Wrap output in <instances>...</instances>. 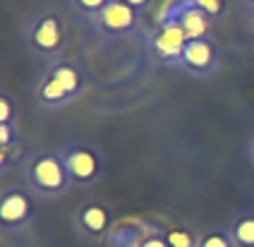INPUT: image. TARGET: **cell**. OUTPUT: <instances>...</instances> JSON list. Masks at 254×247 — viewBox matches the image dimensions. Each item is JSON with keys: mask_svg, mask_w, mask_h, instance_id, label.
<instances>
[{"mask_svg": "<svg viewBox=\"0 0 254 247\" xmlns=\"http://www.w3.org/2000/svg\"><path fill=\"white\" fill-rule=\"evenodd\" d=\"M65 41V29L58 15H43L34 19L27 29V44L46 58H53L58 51L63 48Z\"/></svg>", "mask_w": 254, "mask_h": 247, "instance_id": "4", "label": "cell"}, {"mask_svg": "<svg viewBox=\"0 0 254 247\" xmlns=\"http://www.w3.org/2000/svg\"><path fill=\"white\" fill-rule=\"evenodd\" d=\"M34 202L31 194L19 187H10L0 192V228L2 231H19L31 223Z\"/></svg>", "mask_w": 254, "mask_h": 247, "instance_id": "6", "label": "cell"}, {"mask_svg": "<svg viewBox=\"0 0 254 247\" xmlns=\"http://www.w3.org/2000/svg\"><path fill=\"white\" fill-rule=\"evenodd\" d=\"M17 118V106H14V99L7 96V94H0V125H7V123H14Z\"/></svg>", "mask_w": 254, "mask_h": 247, "instance_id": "16", "label": "cell"}, {"mask_svg": "<svg viewBox=\"0 0 254 247\" xmlns=\"http://www.w3.org/2000/svg\"><path fill=\"white\" fill-rule=\"evenodd\" d=\"M141 247H170L168 238H166V231L158 228V226L146 223V235H144V240H141Z\"/></svg>", "mask_w": 254, "mask_h": 247, "instance_id": "14", "label": "cell"}, {"mask_svg": "<svg viewBox=\"0 0 254 247\" xmlns=\"http://www.w3.org/2000/svg\"><path fill=\"white\" fill-rule=\"evenodd\" d=\"M108 2H111V0H72L74 10H77V12H82L84 17H89V19L99 15Z\"/></svg>", "mask_w": 254, "mask_h": 247, "instance_id": "15", "label": "cell"}, {"mask_svg": "<svg viewBox=\"0 0 254 247\" xmlns=\"http://www.w3.org/2000/svg\"><path fill=\"white\" fill-rule=\"evenodd\" d=\"M27 180L31 185V192L46 199H58L72 187L60 151H48V149L29 156Z\"/></svg>", "mask_w": 254, "mask_h": 247, "instance_id": "1", "label": "cell"}, {"mask_svg": "<svg viewBox=\"0 0 254 247\" xmlns=\"http://www.w3.org/2000/svg\"><path fill=\"white\" fill-rule=\"evenodd\" d=\"M230 238L238 247H254V214H242L230 226Z\"/></svg>", "mask_w": 254, "mask_h": 247, "instance_id": "11", "label": "cell"}, {"mask_svg": "<svg viewBox=\"0 0 254 247\" xmlns=\"http://www.w3.org/2000/svg\"><path fill=\"white\" fill-rule=\"evenodd\" d=\"M180 67L194 77H209L218 67V46L213 44L211 36L206 39H190L185 44Z\"/></svg>", "mask_w": 254, "mask_h": 247, "instance_id": "7", "label": "cell"}, {"mask_svg": "<svg viewBox=\"0 0 254 247\" xmlns=\"http://www.w3.org/2000/svg\"><path fill=\"white\" fill-rule=\"evenodd\" d=\"M60 159L67 171L72 187H91L96 185L103 175V159L101 154L89 144L72 142L60 149Z\"/></svg>", "mask_w": 254, "mask_h": 247, "instance_id": "2", "label": "cell"}, {"mask_svg": "<svg viewBox=\"0 0 254 247\" xmlns=\"http://www.w3.org/2000/svg\"><path fill=\"white\" fill-rule=\"evenodd\" d=\"M197 247H238L233 243L228 231H209L204 235H199Z\"/></svg>", "mask_w": 254, "mask_h": 247, "instance_id": "12", "label": "cell"}, {"mask_svg": "<svg viewBox=\"0 0 254 247\" xmlns=\"http://www.w3.org/2000/svg\"><path fill=\"white\" fill-rule=\"evenodd\" d=\"M14 151H17V149H2V146H0V173H5L14 163Z\"/></svg>", "mask_w": 254, "mask_h": 247, "instance_id": "19", "label": "cell"}, {"mask_svg": "<svg viewBox=\"0 0 254 247\" xmlns=\"http://www.w3.org/2000/svg\"><path fill=\"white\" fill-rule=\"evenodd\" d=\"M247 2H250V5H252V7H254V0H247Z\"/></svg>", "mask_w": 254, "mask_h": 247, "instance_id": "22", "label": "cell"}, {"mask_svg": "<svg viewBox=\"0 0 254 247\" xmlns=\"http://www.w3.org/2000/svg\"><path fill=\"white\" fill-rule=\"evenodd\" d=\"M250 156H252V161H254V137H252V144H250Z\"/></svg>", "mask_w": 254, "mask_h": 247, "instance_id": "21", "label": "cell"}, {"mask_svg": "<svg viewBox=\"0 0 254 247\" xmlns=\"http://www.w3.org/2000/svg\"><path fill=\"white\" fill-rule=\"evenodd\" d=\"M197 7H201L211 19H218V17L226 12V0H194Z\"/></svg>", "mask_w": 254, "mask_h": 247, "instance_id": "17", "label": "cell"}, {"mask_svg": "<svg viewBox=\"0 0 254 247\" xmlns=\"http://www.w3.org/2000/svg\"><path fill=\"white\" fill-rule=\"evenodd\" d=\"M0 146L2 149H17V127H14V123L0 125Z\"/></svg>", "mask_w": 254, "mask_h": 247, "instance_id": "18", "label": "cell"}, {"mask_svg": "<svg viewBox=\"0 0 254 247\" xmlns=\"http://www.w3.org/2000/svg\"><path fill=\"white\" fill-rule=\"evenodd\" d=\"M146 235V223H120L108 233V247H141Z\"/></svg>", "mask_w": 254, "mask_h": 247, "instance_id": "10", "label": "cell"}, {"mask_svg": "<svg viewBox=\"0 0 254 247\" xmlns=\"http://www.w3.org/2000/svg\"><path fill=\"white\" fill-rule=\"evenodd\" d=\"M139 15L134 7H129L125 0H111L96 17H91V27L101 36H125L132 34L139 24Z\"/></svg>", "mask_w": 254, "mask_h": 247, "instance_id": "3", "label": "cell"}, {"mask_svg": "<svg viewBox=\"0 0 254 247\" xmlns=\"http://www.w3.org/2000/svg\"><path fill=\"white\" fill-rule=\"evenodd\" d=\"M187 41L190 39H187V34L183 31L178 19H161L156 34L151 36V51H154V56L161 62L180 67V58H183Z\"/></svg>", "mask_w": 254, "mask_h": 247, "instance_id": "5", "label": "cell"}, {"mask_svg": "<svg viewBox=\"0 0 254 247\" xmlns=\"http://www.w3.org/2000/svg\"><path fill=\"white\" fill-rule=\"evenodd\" d=\"M129 7H134L137 12H141V10H146V7H151V2L154 0H125Z\"/></svg>", "mask_w": 254, "mask_h": 247, "instance_id": "20", "label": "cell"}, {"mask_svg": "<svg viewBox=\"0 0 254 247\" xmlns=\"http://www.w3.org/2000/svg\"><path fill=\"white\" fill-rule=\"evenodd\" d=\"M77 221H79V228L86 238L91 240H101V238H108L111 233V211L99 202H89L79 209L77 214Z\"/></svg>", "mask_w": 254, "mask_h": 247, "instance_id": "8", "label": "cell"}, {"mask_svg": "<svg viewBox=\"0 0 254 247\" xmlns=\"http://www.w3.org/2000/svg\"><path fill=\"white\" fill-rule=\"evenodd\" d=\"M166 238H168L170 247H197V235H192L190 231H183V228H173V231H166Z\"/></svg>", "mask_w": 254, "mask_h": 247, "instance_id": "13", "label": "cell"}, {"mask_svg": "<svg viewBox=\"0 0 254 247\" xmlns=\"http://www.w3.org/2000/svg\"><path fill=\"white\" fill-rule=\"evenodd\" d=\"M36 94H39V103H41L43 108H48V111H58V108H63V106H67V103H72L77 99L67 89V84L56 72H51V70L43 74Z\"/></svg>", "mask_w": 254, "mask_h": 247, "instance_id": "9", "label": "cell"}]
</instances>
